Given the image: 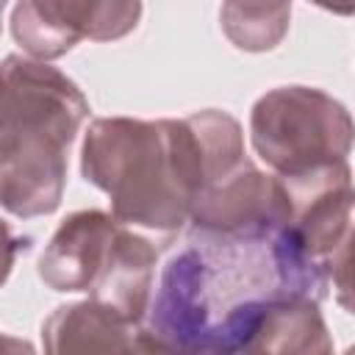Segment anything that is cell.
I'll return each instance as SVG.
<instances>
[{"label":"cell","instance_id":"cell-1","mask_svg":"<svg viewBox=\"0 0 355 355\" xmlns=\"http://www.w3.org/2000/svg\"><path fill=\"white\" fill-rule=\"evenodd\" d=\"M327 286L324 269L288 225L241 233L189 227L186 244L161 272L144 327L158 352H247L275 302H322Z\"/></svg>","mask_w":355,"mask_h":355},{"label":"cell","instance_id":"cell-2","mask_svg":"<svg viewBox=\"0 0 355 355\" xmlns=\"http://www.w3.org/2000/svg\"><path fill=\"white\" fill-rule=\"evenodd\" d=\"M244 133L227 111L183 119L100 116L89 125L80 172L108 194L111 214L130 227L175 236L191 197L244 161Z\"/></svg>","mask_w":355,"mask_h":355},{"label":"cell","instance_id":"cell-3","mask_svg":"<svg viewBox=\"0 0 355 355\" xmlns=\"http://www.w3.org/2000/svg\"><path fill=\"white\" fill-rule=\"evenodd\" d=\"M0 103V208L17 219L47 216L67 189V155L89 103L61 69L6 55Z\"/></svg>","mask_w":355,"mask_h":355},{"label":"cell","instance_id":"cell-4","mask_svg":"<svg viewBox=\"0 0 355 355\" xmlns=\"http://www.w3.org/2000/svg\"><path fill=\"white\" fill-rule=\"evenodd\" d=\"M250 141L258 158L288 180L349 161L352 116L322 89L277 86L252 105Z\"/></svg>","mask_w":355,"mask_h":355},{"label":"cell","instance_id":"cell-5","mask_svg":"<svg viewBox=\"0 0 355 355\" xmlns=\"http://www.w3.org/2000/svg\"><path fill=\"white\" fill-rule=\"evenodd\" d=\"M141 0H17L11 33L25 55L55 61L83 39L114 42L139 28Z\"/></svg>","mask_w":355,"mask_h":355},{"label":"cell","instance_id":"cell-6","mask_svg":"<svg viewBox=\"0 0 355 355\" xmlns=\"http://www.w3.org/2000/svg\"><path fill=\"white\" fill-rule=\"evenodd\" d=\"M288 219L291 200L283 180L261 172L250 158L200 189L189 205V225L214 233L283 227Z\"/></svg>","mask_w":355,"mask_h":355},{"label":"cell","instance_id":"cell-7","mask_svg":"<svg viewBox=\"0 0 355 355\" xmlns=\"http://www.w3.org/2000/svg\"><path fill=\"white\" fill-rule=\"evenodd\" d=\"M291 200L288 227L302 250L324 269L352 250V169L349 161L283 180Z\"/></svg>","mask_w":355,"mask_h":355},{"label":"cell","instance_id":"cell-8","mask_svg":"<svg viewBox=\"0 0 355 355\" xmlns=\"http://www.w3.org/2000/svg\"><path fill=\"white\" fill-rule=\"evenodd\" d=\"M122 222L105 211H75L50 236L39 258V280L53 291H94L111 269Z\"/></svg>","mask_w":355,"mask_h":355},{"label":"cell","instance_id":"cell-9","mask_svg":"<svg viewBox=\"0 0 355 355\" xmlns=\"http://www.w3.org/2000/svg\"><path fill=\"white\" fill-rule=\"evenodd\" d=\"M42 344L47 352H158L144 324L92 297L55 308L42 324Z\"/></svg>","mask_w":355,"mask_h":355},{"label":"cell","instance_id":"cell-10","mask_svg":"<svg viewBox=\"0 0 355 355\" xmlns=\"http://www.w3.org/2000/svg\"><path fill=\"white\" fill-rule=\"evenodd\" d=\"M333 338L319 313V300L288 297L261 319L247 352H330Z\"/></svg>","mask_w":355,"mask_h":355},{"label":"cell","instance_id":"cell-11","mask_svg":"<svg viewBox=\"0 0 355 355\" xmlns=\"http://www.w3.org/2000/svg\"><path fill=\"white\" fill-rule=\"evenodd\" d=\"M222 31L244 53L275 50L291 25V0H222Z\"/></svg>","mask_w":355,"mask_h":355},{"label":"cell","instance_id":"cell-12","mask_svg":"<svg viewBox=\"0 0 355 355\" xmlns=\"http://www.w3.org/2000/svg\"><path fill=\"white\" fill-rule=\"evenodd\" d=\"M28 247V239H22L19 233H14V227L0 219V286L8 280L14 263H17V255Z\"/></svg>","mask_w":355,"mask_h":355},{"label":"cell","instance_id":"cell-13","mask_svg":"<svg viewBox=\"0 0 355 355\" xmlns=\"http://www.w3.org/2000/svg\"><path fill=\"white\" fill-rule=\"evenodd\" d=\"M308 3H313V6H319L324 11H333L338 17H349L352 8H355V0H308Z\"/></svg>","mask_w":355,"mask_h":355},{"label":"cell","instance_id":"cell-14","mask_svg":"<svg viewBox=\"0 0 355 355\" xmlns=\"http://www.w3.org/2000/svg\"><path fill=\"white\" fill-rule=\"evenodd\" d=\"M17 349H31L28 341H19V338H11L6 333H0V352H17Z\"/></svg>","mask_w":355,"mask_h":355},{"label":"cell","instance_id":"cell-15","mask_svg":"<svg viewBox=\"0 0 355 355\" xmlns=\"http://www.w3.org/2000/svg\"><path fill=\"white\" fill-rule=\"evenodd\" d=\"M6 3L8 0H0V28H3V8H6Z\"/></svg>","mask_w":355,"mask_h":355},{"label":"cell","instance_id":"cell-16","mask_svg":"<svg viewBox=\"0 0 355 355\" xmlns=\"http://www.w3.org/2000/svg\"><path fill=\"white\" fill-rule=\"evenodd\" d=\"M0 103H3V72H0Z\"/></svg>","mask_w":355,"mask_h":355}]
</instances>
